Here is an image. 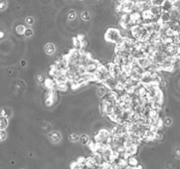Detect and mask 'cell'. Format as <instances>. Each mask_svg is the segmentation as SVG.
Listing matches in <instances>:
<instances>
[{
	"instance_id": "1",
	"label": "cell",
	"mask_w": 180,
	"mask_h": 169,
	"mask_svg": "<svg viewBox=\"0 0 180 169\" xmlns=\"http://www.w3.org/2000/svg\"><path fill=\"white\" fill-rule=\"evenodd\" d=\"M105 38L108 42H111V43H114V44H118L119 42H122V37L121 32H119L118 29L116 28H110L108 29L106 32V35Z\"/></svg>"
},
{
	"instance_id": "2",
	"label": "cell",
	"mask_w": 180,
	"mask_h": 169,
	"mask_svg": "<svg viewBox=\"0 0 180 169\" xmlns=\"http://www.w3.org/2000/svg\"><path fill=\"white\" fill-rule=\"evenodd\" d=\"M112 136L111 132L107 129H101L95 136V142H106Z\"/></svg>"
},
{
	"instance_id": "3",
	"label": "cell",
	"mask_w": 180,
	"mask_h": 169,
	"mask_svg": "<svg viewBox=\"0 0 180 169\" xmlns=\"http://www.w3.org/2000/svg\"><path fill=\"white\" fill-rule=\"evenodd\" d=\"M61 137H62V134L59 132H56V130H54V132H51L49 133V138H50L51 141L54 143L59 142V141L61 140Z\"/></svg>"
},
{
	"instance_id": "4",
	"label": "cell",
	"mask_w": 180,
	"mask_h": 169,
	"mask_svg": "<svg viewBox=\"0 0 180 169\" xmlns=\"http://www.w3.org/2000/svg\"><path fill=\"white\" fill-rule=\"evenodd\" d=\"M44 50L47 55H53V54L56 52V47L54 44H52V43H48V44L45 45Z\"/></svg>"
},
{
	"instance_id": "5",
	"label": "cell",
	"mask_w": 180,
	"mask_h": 169,
	"mask_svg": "<svg viewBox=\"0 0 180 169\" xmlns=\"http://www.w3.org/2000/svg\"><path fill=\"white\" fill-rule=\"evenodd\" d=\"M45 86L50 91H52L55 87H57V83L54 79H47V80H45Z\"/></svg>"
},
{
	"instance_id": "6",
	"label": "cell",
	"mask_w": 180,
	"mask_h": 169,
	"mask_svg": "<svg viewBox=\"0 0 180 169\" xmlns=\"http://www.w3.org/2000/svg\"><path fill=\"white\" fill-rule=\"evenodd\" d=\"M7 127V119L5 117H0V130H4Z\"/></svg>"
},
{
	"instance_id": "7",
	"label": "cell",
	"mask_w": 180,
	"mask_h": 169,
	"mask_svg": "<svg viewBox=\"0 0 180 169\" xmlns=\"http://www.w3.org/2000/svg\"><path fill=\"white\" fill-rule=\"evenodd\" d=\"M80 141H81V143H82V144L86 145V144H88V143H89L90 138H89V136L87 135V134H82V135L80 136Z\"/></svg>"
},
{
	"instance_id": "8",
	"label": "cell",
	"mask_w": 180,
	"mask_h": 169,
	"mask_svg": "<svg viewBox=\"0 0 180 169\" xmlns=\"http://www.w3.org/2000/svg\"><path fill=\"white\" fill-rule=\"evenodd\" d=\"M107 88L105 86H102V87H99V90H98V94H99L100 97H102L107 94Z\"/></svg>"
},
{
	"instance_id": "9",
	"label": "cell",
	"mask_w": 180,
	"mask_h": 169,
	"mask_svg": "<svg viewBox=\"0 0 180 169\" xmlns=\"http://www.w3.org/2000/svg\"><path fill=\"white\" fill-rule=\"evenodd\" d=\"M57 89L59 91H67L68 89V86H67V83H63V84H57Z\"/></svg>"
},
{
	"instance_id": "10",
	"label": "cell",
	"mask_w": 180,
	"mask_h": 169,
	"mask_svg": "<svg viewBox=\"0 0 180 169\" xmlns=\"http://www.w3.org/2000/svg\"><path fill=\"white\" fill-rule=\"evenodd\" d=\"M69 139L72 141V142H76V141L80 140V136L78 134H76V133H72V134H70Z\"/></svg>"
},
{
	"instance_id": "11",
	"label": "cell",
	"mask_w": 180,
	"mask_h": 169,
	"mask_svg": "<svg viewBox=\"0 0 180 169\" xmlns=\"http://www.w3.org/2000/svg\"><path fill=\"white\" fill-rule=\"evenodd\" d=\"M73 42H74V46H75V49H77V50H79L80 48H82V46H81V41L78 39L77 37H76V38H74V39H73Z\"/></svg>"
},
{
	"instance_id": "12",
	"label": "cell",
	"mask_w": 180,
	"mask_h": 169,
	"mask_svg": "<svg viewBox=\"0 0 180 169\" xmlns=\"http://www.w3.org/2000/svg\"><path fill=\"white\" fill-rule=\"evenodd\" d=\"M76 17H77V13H76L75 10H70L69 15H68V19L69 20H74Z\"/></svg>"
},
{
	"instance_id": "13",
	"label": "cell",
	"mask_w": 180,
	"mask_h": 169,
	"mask_svg": "<svg viewBox=\"0 0 180 169\" xmlns=\"http://www.w3.org/2000/svg\"><path fill=\"white\" fill-rule=\"evenodd\" d=\"M16 31H17L18 34H23V33H25L26 28H25L23 25H20V26H17V28H16Z\"/></svg>"
},
{
	"instance_id": "14",
	"label": "cell",
	"mask_w": 180,
	"mask_h": 169,
	"mask_svg": "<svg viewBox=\"0 0 180 169\" xmlns=\"http://www.w3.org/2000/svg\"><path fill=\"white\" fill-rule=\"evenodd\" d=\"M90 18H91V16L89 15V12H88V11L82 12V19H84V20H90Z\"/></svg>"
},
{
	"instance_id": "15",
	"label": "cell",
	"mask_w": 180,
	"mask_h": 169,
	"mask_svg": "<svg viewBox=\"0 0 180 169\" xmlns=\"http://www.w3.org/2000/svg\"><path fill=\"white\" fill-rule=\"evenodd\" d=\"M6 136H7V133L5 132V130H0V141L5 140Z\"/></svg>"
},
{
	"instance_id": "16",
	"label": "cell",
	"mask_w": 180,
	"mask_h": 169,
	"mask_svg": "<svg viewBox=\"0 0 180 169\" xmlns=\"http://www.w3.org/2000/svg\"><path fill=\"white\" fill-rule=\"evenodd\" d=\"M26 36H32V34H33V31H32V29H26L25 33H24Z\"/></svg>"
},
{
	"instance_id": "17",
	"label": "cell",
	"mask_w": 180,
	"mask_h": 169,
	"mask_svg": "<svg viewBox=\"0 0 180 169\" xmlns=\"http://www.w3.org/2000/svg\"><path fill=\"white\" fill-rule=\"evenodd\" d=\"M6 2H0V10L2 9H5V7H6Z\"/></svg>"
},
{
	"instance_id": "18",
	"label": "cell",
	"mask_w": 180,
	"mask_h": 169,
	"mask_svg": "<svg viewBox=\"0 0 180 169\" xmlns=\"http://www.w3.org/2000/svg\"><path fill=\"white\" fill-rule=\"evenodd\" d=\"M165 123H166V125H169V124H171V119L169 118V117H167L166 119H165Z\"/></svg>"
},
{
	"instance_id": "19",
	"label": "cell",
	"mask_w": 180,
	"mask_h": 169,
	"mask_svg": "<svg viewBox=\"0 0 180 169\" xmlns=\"http://www.w3.org/2000/svg\"><path fill=\"white\" fill-rule=\"evenodd\" d=\"M26 21H27V22H28V24H33V19H32V18H28V19H26Z\"/></svg>"
},
{
	"instance_id": "20",
	"label": "cell",
	"mask_w": 180,
	"mask_h": 169,
	"mask_svg": "<svg viewBox=\"0 0 180 169\" xmlns=\"http://www.w3.org/2000/svg\"><path fill=\"white\" fill-rule=\"evenodd\" d=\"M38 78H39V82L45 81V80H44V77H43V76H41V75H40V76H39V77H38Z\"/></svg>"
}]
</instances>
